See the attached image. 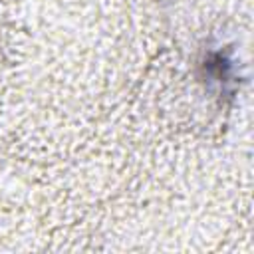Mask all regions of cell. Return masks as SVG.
<instances>
[{
    "instance_id": "obj_1",
    "label": "cell",
    "mask_w": 254,
    "mask_h": 254,
    "mask_svg": "<svg viewBox=\"0 0 254 254\" xmlns=\"http://www.w3.org/2000/svg\"><path fill=\"white\" fill-rule=\"evenodd\" d=\"M198 73L204 85L216 95H230L236 87V60L226 48H214L204 52Z\"/></svg>"
}]
</instances>
